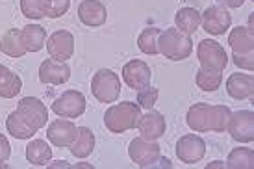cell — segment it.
<instances>
[{
	"mask_svg": "<svg viewBox=\"0 0 254 169\" xmlns=\"http://www.w3.org/2000/svg\"><path fill=\"white\" fill-rule=\"evenodd\" d=\"M71 7V0H43V15L49 19L64 17Z\"/></svg>",
	"mask_w": 254,
	"mask_h": 169,
	"instance_id": "cell-30",
	"label": "cell"
},
{
	"mask_svg": "<svg viewBox=\"0 0 254 169\" xmlns=\"http://www.w3.org/2000/svg\"><path fill=\"white\" fill-rule=\"evenodd\" d=\"M78 19L85 26L99 28L108 21V9L100 0H82L78 6Z\"/></svg>",
	"mask_w": 254,
	"mask_h": 169,
	"instance_id": "cell-15",
	"label": "cell"
},
{
	"mask_svg": "<svg viewBox=\"0 0 254 169\" xmlns=\"http://www.w3.org/2000/svg\"><path fill=\"white\" fill-rule=\"evenodd\" d=\"M195 82H197V85L202 91L212 93V91H217L219 87H221V84H223V75L221 73H213V71L198 69Z\"/></svg>",
	"mask_w": 254,
	"mask_h": 169,
	"instance_id": "cell-29",
	"label": "cell"
},
{
	"mask_svg": "<svg viewBox=\"0 0 254 169\" xmlns=\"http://www.w3.org/2000/svg\"><path fill=\"white\" fill-rule=\"evenodd\" d=\"M71 78V67L65 62H56V60H45L39 65V80L43 84L60 85L65 84Z\"/></svg>",
	"mask_w": 254,
	"mask_h": 169,
	"instance_id": "cell-16",
	"label": "cell"
},
{
	"mask_svg": "<svg viewBox=\"0 0 254 169\" xmlns=\"http://www.w3.org/2000/svg\"><path fill=\"white\" fill-rule=\"evenodd\" d=\"M47 52L56 62H67L74 54V35L67 30H56L49 37Z\"/></svg>",
	"mask_w": 254,
	"mask_h": 169,
	"instance_id": "cell-11",
	"label": "cell"
},
{
	"mask_svg": "<svg viewBox=\"0 0 254 169\" xmlns=\"http://www.w3.org/2000/svg\"><path fill=\"white\" fill-rule=\"evenodd\" d=\"M137 128H139V134L145 140L156 141L160 140L163 134H165V117L163 113L156 112V110H148L145 115H141V119L137 123Z\"/></svg>",
	"mask_w": 254,
	"mask_h": 169,
	"instance_id": "cell-17",
	"label": "cell"
},
{
	"mask_svg": "<svg viewBox=\"0 0 254 169\" xmlns=\"http://www.w3.org/2000/svg\"><path fill=\"white\" fill-rule=\"evenodd\" d=\"M219 6L223 7H232V9H236V7H241L243 4H245V0H217Z\"/></svg>",
	"mask_w": 254,
	"mask_h": 169,
	"instance_id": "cell-35",
	"label": "cell"
},
{
	"mask_svg": "<svg viewBox=\"0 0 254 169\" xmlns=\"http://www.w3.org/2000/svg\"><path fill=\"white\" fill-rule=\"evenodd\" d=\"M76 134H78V127L72 121L65 119V117L52 121L49 125V128H47V138H49V141L54 147H60V149L71 147L72 141L76 140Z\"/></svg>",
	"mask_w": 254,
	"mask_h": 169,
	"instance_id": "cell-12",
	"label": "cell"
},
{
	"mask_svg": "<svg viewBox=\"0 0 254 169\" xmlns=\"http://www.w3.org/2000/svg\"><path fill=\"white\" fill-rule=\"evenodd\" d=\"M226 93L236 100L251 99L254 93V78L253 75L234 73L226 80Z\"/></svg>",
	"mask_w": 254,
	"mask_h": 169,
	"instance_id": "cell-18",
	"label": "cell"
},
{
	"mask_svg": "<svg viewBox=\"0 0 254 169\" xmlns=\"http://www.w3.org/2000/svg\"><path fill=\"white\" fill-rule=\"evenodd\" d=\"M228 45L236 54L254 52V32L249 26H236L228 35Z\"/></svg>",
	"mask_w": 254,
	"mask_h": 169,
	"instance_id": "cell-19",
	"label": "cell"
},
{
	"mask_svg": "<svg viewBox=\"0 0 254 169\" xmlns=\"http://www.w3.org/2000/svg\"><path fill=\"white\" fill-rule=\"evenodd\" d=\"M230 110L228 106H212L206 102H198L193 104L188 110L186 121L188 127L195 132H225L226 125H228V117H230Z\"/></svg>",
	"mask_w": 254,
	"mask_h": 169,
	"instance_id": "cell-1",
	"label": "cell"
},
{
	"mask_svg": "<svg viewBox=\"0 0 254 169\" xmlns=\"http://www.w3.org/2000/svg\"><path fill=\"white\" fill-rule=\"evenodd\" d=\"M93 97L102 104H112L121 95V80L119 75H115L110 69H100L93 75L91 80Z\"/></svg>",
	"mask_w": 254,
	"mask_h": 169,
	"instance_id": "cell-4",
	"label": "cell"
},
{
	"mask_svg": "<svg viewBox=\"0 0 254 169\" xmlns=\"http://www.w3.org/2000/svg\"><path fill=\"white\" fill-rule=\"evenodd\" d=\"M6 128H7V132L13 136V138H17V140H30V138L37 132L36 128L30 127L28 123H26V121L22 119L21 115L17 113V110L7 115Z\"/></svg>",
	"mask_w": 254,
	"mask_h": 169,
	"instance_id": "cell-26",
	"label": "cell"
},
{
	"mask_svg": "<svg viewBox=\"0 0 254 169\" xmlns=\"http://www.w3.org/2000/svg\"><path fill=\"white\" fill-rule=\"evenodd\" d=\"M150 78H152V73H150V67L148 64H145L143 60H130L128 64H125L123 67V80L127 82L128 87L132 89H143L150 84Z\"/></svg>",
	"mask_w": 254,
	"mask_h": 169,
	"instance_id": "cell-14",
	"label": "cell"
},
{
	"mask_svg": "<svg viewBox=\"0 0 254 169\" xmlns=\"http://www.w3.org/2000/svg\"><path fill=\"white\" fill-rule=\"evenodd\" d=\"M212 168H225V162L215 160V162H212V164H208V166H206V169H212Z\"/></svg>",
	"mask_w": 254,
	"mask_h": 169,
	"instance_id": "cell-36",
	"label": "cell"
},
{
	"mask_svg": "<svg viewBox=\"0 0 254 169\" xmlns=\"http://www.w3.org/2000/svg\"><path fill=\"white\" fill-rule=\"evenodd\" d=\"M26 160L32 166H49L52 160V149L43 140H34L26 147Z\"/></svg>",
	"mask_w": 254,
	"mask_h": 169,
	"instance_id": "cell-25",
	"label": "cell"
},
{
	"mask_svg": "<svg viewBox=\"0 0 254 169\" xmlns=\"http://www.w3.org/2000/svg\"><path fill=\"white\" fill-rule=\"evenodd\" d=\"M228 169H253L254 168V153L247 147H238L230 151L226 158Z\"/></svg>",
	"mask_w": 254,
	"mask_h": 169,
	"instance_id": "cell-27",
	"label": "cell"
},
{
	"mask_svg": "<svg viewBox=\"0 0 254 169\" xmlns=\"http://www.w3.org/2000/svg\"><path fill=\"white\" fill-rule=\"evenodd\" d=\"M139 119H141V108L137 102H132V100H123L119 104L110 106L104 113V125L113 134L134 130L137 128Z\"/></svg>",
	"mask_w": 254,
	"mask_h": 169,
	"instance_id": "cell-2",
	"label": "cell"
},
{
	"mask_svg": "<svg viewBox=\"0 0 254 169\" xmlns=\"http://www.w3.org/2000/svg\"><path fill=\"white\" fill-rule=\"evenodd\" d=\"M0 50L9 58H22L28 50L24 49L21 39V30H7L0 39Z\"/></svg>",
	"mask_w": 254,
	"mask_h": 169,
	"instance_id": "cell-23",
	"label": "cell"
},
{
	"mask_svg": "<svg viewBox=\"0 0 254 169\" xmlns=\"http://www.w3.org/2000/svg\"><path fill=\"white\" fill-rule=\"evenodd\" d=\"M197 56L200 62V69L213 71V73H223L228 65V56L223 45L213 39H202L197 47Z\"/></svg>",
	"mask_w": 254,
	"mask_h": 169,
	"instance_id": "cell-5",
	"label": "cell"
},
{
	"mask_svg": "<svg viewBox=\"0 0 254 169\" xmlns=\"http://www.w3.org/2000/svg\"><path fill=\"white\" fill-rule=\"evenodd\" d=\"M158 87H150V85H147V87H143V89H139L137 91V104H139V108H147V110H152L156 104V100H158Z\"/></svg>",
	"mask_w": 254,
	"mask_h": 169,
	"instance_id": "cell-32",
	"label": "cell"
},
{
	"mask_svg": "<svg viewBox=\"0 0 254 169\" xmlns=\"http://www.w3.org/2000/svg\"><path fill=\"white\" fill-rule=\"evenodd\" d=\"M206 155L204 140L197 134H186L177 141V156L182 164H197Z\"/></svg>",
	"mask_w": 254,
	"mask_h": 169,
	"instance_id": "cell-10",
	"label": "cell"
},
{
	"mask_svg": "<svg viewBox=\"0 0 254 169\" xmlns=\"http://www.w3.org/2000/svg\"><path fill=\"white\" fill-rule=\"evenodd\" d=\"M202 28L212 35H223L232 26V17L223 6H210L204 13H200Z\"/></svg>",
	"mask_w": 254,
	"mask_h": 169,
	"instance_id": "cell-13",
	"label": "cell"
},
{
	"mask_svg": "<svg viewBox=\"0 0 254 169\" xmlns=\"http://www.w3.org/2000/svg\"><path fill=\"white\" fill-rule=\"evenodd\" d=\"M60 166H62V168H65V166H67V162H56V164H54V168H60Z\"/></svg>",
	"mask_w": 254,
	"mask_h": 169,
	"instance_id": "cell-38",
	"label": "cell"
},
{
	"mask_svg": "<svg viewBox=\"0 0 254 169\" xmlns=\"http://www.w3.org/2000/svg\"><path fill=\"white\" fill-rule=\"evenodd\" d=\"M128 155L132 158V162L137 164L139 168H152L162 158V147L156 141L134 138L128 147Z\"/></svg>",
	"mask_w": 254,
	"mask_h": 169,
	"instance_id": "cell-6",
	"label": "cell"
},
{
	"mask_svg": "<svg viewBox=\"0 0 254 169\" xmlns=\"http://www.w3.org/2000/svg\"><path fill=\"white\" fill-rule=\"evenodd\" d=\"M160 34H162L160 28H147L139 34V37H137V47H139V50H141L143 54H148V56L160 54V50H158V37H160Z\"/></svg>",
	"mask_w": 254,
	"mask_h": 169,
	"instance_id": "cell-28",
	"label": "cell"
},
{
	"mask_svg": "<svg viewBox=\"0 0 254 169\" xmlns=\"http://www.w3.org/2000/svg\"><path fill=\"white\" fill-rule=\"evenodd\" d=\"M21 11L26 19H43V0H21Z\"/></svg>",
	"mask_w": 254,
	"mask_h": 169,
	"instance_id": "cell-31",
	"label": "cell"
},
{
	"mask_svg": "<svg viewBox=\"0 0 254 169\" xmlns=\"http://www.w3.org/2000/svg\"><path fill=\"white\" fill-rule=\"evenodd\" d=\"M253 24H254V13H251V17H249V28L253 30Z\"/></svg>",
	"mask_w": 254,
	"mask_h": 169,
	"instance_id": "cell-37",
	"label": "cell"
},
{
	"mask_svg": "<svg viewBox=\"0 0 254 169\" xmlns=\"http://www.w3.org/2000/svg\"><path fill=\"white\" fill-rule=\"evenodd\" d=\"M232 60L234 64L241 67V69H247V71H253L254 69V52H249V54H232Z\"/></svg>",
	"mask_w": 254,
	"mask_h": 169,
	"instance_id": "cell-33",
	"label": "cell"
},
{
	"mask_svg": "<svg viewBox=\"0 0 254 169\" xmlns=\"http://www.w3.org/2000/svg\"><path fill=\"white\" fill-rule=\"evenodd\" d=\"M52 112L56 113L58 117L76 119L85 112V97L76 89H69V91L62 93L52 102Z\"/></svg>",
	"mask_w": 254,
	"mask_h": 169,
	"instance_id": "cell-7",
	"label": "cell"
},
{
	"mask_svg": "<svg viewBox=\"0 0 254 169\" xmlns=\"http://www.w3.org/2000/svg\"><path fill=\"white\" fill-rule=\"evenodd\" d=\"M17 113L28 123L30 127L36 128V130H41L47 125V121H49V110H47V106L43 104V100L36 99V97H24V99L19 100Z\"/></svg>",
	"mask_w": 254,
	"mask_h": 169,
	"instance_id": "cell-9",
	"label": "cell"
},
{
	"mask_svg": "<svg viewBox=\"0 0 254 169\" xmlns=\"http://www.w3.org/2000/svg\"><path fill=\"white\" fill-rule=\"evenodd\" d=\"M95 149V134L87 127L78 128L76 140L71 145V155L76 158H87Z\"/></svg>",
	"mask_w": 254,
	"mask_h": 169,
	"instance_id": "cell-24",
	"label": "cell"
},
{
	"mask_svg": "<svg viewBox=\"0 0 254 169\" xmlns=\"http://www.w3.org/2000/svg\"><path fill=\"white\" fill-rule=\"evenodd\" d=\"M175 22H177V28L182 34H195L200 26V13H198L195 7H180L175 15Z\"/></svg>",
	"mask_w": 254,
	"mask_h": 169,
	"instance_id": "cell-22",
	"label": "cell"
},
{
	"mask_svg": "<svg viewBox=\"0 0 254 169\" xmlns=\"http://www.w3.org/2000/svg\"><path fill=\"white\" fill-rule=\"evenodd\" d=\"M226 130L230 132L232 140L240 143H249L254 140V113L251 110H238L230 113Z\"/></svg>",
	"mask_w": 254,
	"mask_h": 169,
	"instance_id": "cell-8",
	"label": "cell"
},
{
	"mask_svg": "<svg viewBox=\"0 0 254 169\" xmlns=\"http://www.w3.org/2000/svg\"><path fill=\"white\" fill-rule=\"evenodd\" d=\"M158 50L167 60L182 62L193 52V41L190 35L182 34L178 28H167L158 37Z\"/></svg>",
	"mask_w": 254,
	"mask_h": 169,
	"instance_id": "cell-3",
	"label": "cell"
},
{
	"mask_svg": "<svg viewBox=\"0 0 254 169\" xmlns=\"http://www.w3.org/2000/svg\"><path fill=\"white\" fill-rule=\"evenodd\" d=\"M22 89V80L19 75L9 71L6 65L0 64V97L2 99H13Z\"/></svg>",
	"mask_w": 254,
	"mask_h": 169,
	"instance_id": "cell-20",
	"label": "cell"
},
{
	"mask_svg": "<svg viewBox=\"0 0 254 169\" xmlns=\"http://www.w3.org/2000/svg\"><path fill=\"white\" fill-rule=\"evenodd\" d=\"M45 37H47V30L39 24H28L21 30L22 45L28 52H39L45 47Z\"/></svg>",
	"mask_w": 254,
	"mask_h": 169,
	"instance_id": "cell-21",
	"label": "cell"
},
{
	"mask_svg": "<svg viewBox=\"0 0 254 169\" xmlns=\"http://www.w3.org/2000/svg\"><path fill=\"white\" fill-rule=\"evenodd\" d=\"M11 156V147H9V141L4 134H0V164L6 162L7 158Z\"/></svg>",
	"mask_w": 254,
	"mask_h": 169,
	"instance_id": "cell-34",
	"label": "cell"
}]
</instances>
